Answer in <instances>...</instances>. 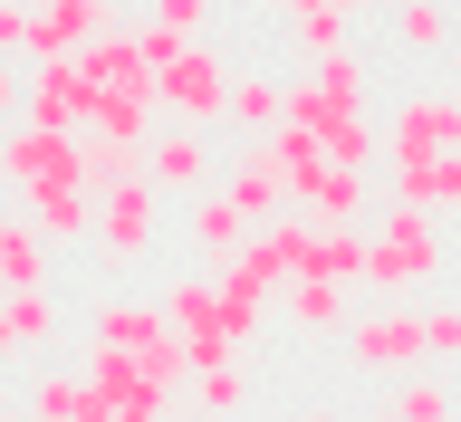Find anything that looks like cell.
Masks as SVG:
<instances>
[{"mask_svg": "<svg viewBox=\"0 0 461 422\" xmlns=\"http://www.w3.org/2000/svg\"><path fill=\"white\" fill-rule=\"evenodd\" d=\"M442 269H452V259H442V230H432V211H403V202H384V211L366 221V288H375V308L423 298Z\"/></svg>", "mask_w": 461, "mask_h": 422, "instance_id": "cell-1", "label": "cell"}, {"mask_svg": "<svg viewBox=\"0 0 461 422\" xmlns=\"http://www.w3.org/2000/svg\"><path fill=\"white\" fill-rule=\"evenodd\" d=\"M154 106L173 115V125H221L230 115V58L212 49V39H173L164 49V77H154Z\"/></svg>", "mask_w": 461, "mask_h": 422, "instance_id": "cell-2", "label": "cell"}, {"mask_svg": "<svg viewBox=\"0 0 461 422\" xmlns=\"http://www.w3.org/2000/svg\"><path fill=\"white\" fill-rule=\"evenodd\" d=\"M308 240H317V221H308V211H279V221H259V230H250V250H240V259H221L212 279H221L230 298H269V308H279V288L308 269Z\"/></svg>", "mask_w": 461, "mask_h": 422, "instance_id": "cell-3", "label": "cell"}, {"mask_svg": "<svg viewBox=\"0 0 461 422\" xmlns=\"http://www.w3.org/2000/svg\"><path fill=\"white\" fill-rule=\"evenodd\" d=\"M461 154V96L452 86H423L384 115V164H452Z\"/></svg>", "mask_w": 461, "mask_h": 422, "instance_id": "cell-4", "label": "cell"}, {"mask_svg": "<svg viewBox=\"0 0 461 422\" xmlns=\"http://www.w3.org/2000/svg\"><path fill=\"white\" fill-rule=\"evenodd\" d=\"M154 308H164V327L183 337L193 374H202V365H240L230 337H221V279H212V269H202V279H164V288H154Z\"/></svg>", "mask_w": 461, "mask_h": 422, "instance_id": "cell-5", "label": "cell"}, {"mask_svg": "<svg viewBox=\"0 0 461 422\" xmlns=\"http://www.w3.org/2000/svg\"><path fill=\"white\" fill-rule=\"evenodd\" d=\"M337 346L356 374H423V317L413 308H356V327Z\"/></svg>", "mask_w": 461, "mask_h": 422, "instance_id": "cell-6", "label": "cell"}, {"mask_svg": "<svg viewBox=\"0 0 461 422\" xmlns=\"http://www.w3.org/2000/svg\"><path fill=\"white\" fill-rule=\"evenodd\" d=\"M154 230H164V193H154L144 173L96 202V250H106V269H135V259L154 250Z\"/></svg>", "mask_w": 461, "mask_h": 422, "instance_id": "cell-7", "label": "cell"}, {"mask_svg": "<svg viewBox=\"0 0 461 422\" xmlns=\"http://www.w3.org/2000/svg\"><path fill=\"white\" fill-rule=\"evenodd\" d=\"M144 183L164 202H193V193H212L221 173H212V135L202 125H154V144H144Z\"/></svg>", "mask_w": 461, "mask_h": 422, "instance_id": "cell-8", "label": "cell"}, {"mask_svg": "<svg viewBox=\"0 0 461 422\" xmlns=\"http://www.w3.org/2000/svg\"><path fill=\"white\" fill-rule=\"evenodd\" d=\"M77 173V135L68 125H0V183H68Z\"/></svg>", "mask_w": 461, "mask_h": 422, "instance_id": "cell-9", "label": "cell"}, {"mask_svg": "<svg viewBox=\"0 0 461 422\" xmlns=\"http://www.w3.org/2000/svg\"><path fill=\"white\" fill-rule=\"evenodd\" d=\"M86 337H96V346H125V355H173V365H193V355H183V337L164 327V308H154V298H106V308L86 317Z\"/></svg>", "mask_w": 461, "mask_h": 422, "instance_id": "cell-10", "label": "cell"}, {"mask_svg": "<svg viewBox=\"0 0 461 422\" xmlns=\"http://www.w3.org/2000/svg\"><path fill=\"white\" fill-rule=\"evenodd\" d=\"M20 221L49 240V250H68V240H96V193L86 183H29L20 193Z\"/></svg>", "mask_w": 461, "mask_h": 422, "instance_id": "cell-11", "label": "cell"}, {"mask_svg": "<svg viewBox=\"0 0 461 422\" xmlns=\"http://www.w3.org/2000/svg\"><path fill=\"white\" fill-rule=\"evenodd\" d=\"M279 317H288V337L308 346V337H346L356 327V288H337V279H288L279 288Z\"/></svg>", "mask_w": 461, "mask_h": 422, "instance_id": "cell-12", "label": "cell"}, {"mask_svg": "<svg viewBox=\"0 0 461 422\" xmlns=\"http://www.w3.org/2000/svg\"><path fill=\"white\" fill-rule=\"evenodd\" d=\"M183 230H193V250H202V269H221V259H240L250 250V211H240V202L221 193V183H212V193H193V211H183Z\"/></svg>", "mask_w": 461, "mask_h": 422, "instance_id": "cell-13", "label": "cell"}, {"mask_svg": "<svg viewBox=\"0 0 461 422\" xmlns=\"http://www.w3.org/2000/svg\"><path fill=\"white\" fill-rule=\"evenodd\" d=\"M20 288H58V269H49V240L20 211H0V298H20Z\"/></svg>", "mask_w": 461, "mask_h": 422, "instance_id": "cell-14", "label": "cell"}, {"mask_svg": "<svg viewBox=\"0 0 461 422\" xmlns=\"http://www.w3.org/2000/svg\"><path fill=\"white\" fill-rule=\"evenodd\" d=\"M259 154H269V173H279V193H288V202H308V193H317V173H327L317 135H298V125H269V135H259Z\"/></svg>", "mask_w": 461, "mask_h": 422, "instance_id": "cell-15", "label": "cell"}, {"mask_svg": "<svg viewBox=\"0 0 461 422\" xmlns=\"http://www.w3.org/2000/svg\"><path fill=\"white\" fill-rule=\"evenodd\" d=\"M77 106H86L77 58H68V67H29V106H20V125H68V135H77Z\"/></svg>", "mask_w": 461, "mask_h": 422, "instance_id": "cell-16", "label": "cell"}, {"mask_svg": "<svg viewBox=\"0 0 461 422\" xmlns=\"http://www.w3.org/2000/svg\"><path fill=\"white\" fill-rule=\"evenodd\" d=\"M317 230H366V173H346V164H327L317 173V193L298 202Z\"/></svg>", "mask_w": 461, "mask_h": 422, "instance_id": "cell-17", "label": "cell"}, {"mask_svg": "<svg viewBox=\"0 0 461 422\" xmlns=\"http://www.w3.org/2000/svg\"><path fill=\"white\" fill-rule=\"evenodd\" d=\"M144 173V144H115V135H77V173H68V183H86V193L106 202L115 183H135Z\"/></svg>", "mask_w": 461, "mask_h": 422, "instance_id": "cell-18", "label": "cell"}, {"mask_svg": "<svg viewBox=\"0 0 461 422\" xmlns=\"http://www.w3.org/2000/svg\"><path fill=\"white\" fill-rule=\"evenodd\" d=\"M384 173H394L403 211H461V154L452 164H384Z\"/></svg>", "mask_w": 461, "mask_h": 422, "instance_id": "cell-19", "label": "cell"}, {"mask_svg": "<svg viewBox=\"0 0 461 422\" xmlns=\"http://www.w3.org/2000/svg\"><path fill=\"white\" fill-rule=\"evenodd\" d=\"M221 193L240 202V211H250V221H279V211H288V193H279V173H269V154H259V144H250V154H230V173H221Z\"/></svg>", "mask_w": 461, "mask_h": 422, "instance_id": "cell-20", "label": "cell"}, {"mask_svg": "<svg viewBox=\"0 0 461 422\" xmlns=\"http://www.w3.org/2000/svg\"><path fill=\"white\" fill-rule=\"evenodd\" d=\"M298 279L366 288V230H317V240H308V269H298Z\"/></svg>", "mask_w": 461, "mask_h": 422, "instance_id": "cell-21", "label": "cell"}, {"mask_svg": "<svg viewBox=\"0 0 461 422\" xmlns=\"http://www.w3.org/2000/svg\"><path fill=\"white\" fill-rule=\"evenodd\" d=\"M279 115H288V86H279V77H259V67H230V125L269 135Z\"/></svg>", "mask_w": 461, "mask_h": 422, "instance_id": "cell-22", "label": "cell"}, {"mask_svg": "<svg viewBox=\"0 0 461 422\" xmlns=\"http://www.w3.org/2000/svg\"><path fill=\"white\" fill-rule=\"evenodd\" d=\"M394 39L423 58H452V0H403L394 10Z\"/></svg>", "mask_w": 461, "mask_h": 422, "instance_id": "cell-23", "label": "cell"}, {"mask_svg": "<svg viewBox=\"0 0 461 422\" xmlns=\"http://www.w3.org/2000/svg\"><path fill=\"white\" fill-rule=\"evenodd\" d=\"M298 77H308L317 96H327V106H366V58H356V49H337V58H308Z\"/></svg>", "mask_w": 461, "mask_h": 422, "instance_id": "cell-24", "label": "cell"}, {"mask_svg": "<svg viewBox=\"0 0 461 422\" xmlns=\"http://www.w3.org/2000/svg\"><path fill=\"white\" fill-rule=\"evenodd\" d=\"M0 317H10L20 355H29V346H58V298H49V288H20V298H0Z\"/></svg>", "mask_w": 461, "mask_h": 422, "instance_id": "cell-25", "label": "cell"}, {"mask_svg": "<svg viewBox=\"0 0 461 422\" xmlns=\"http://www.w3.org/2000/svg\"><path fill=\"white\" fill-rule=\"evenodd\" d=\"M183 394H193V413L230 422V413H240V403H250V374H240V365H202L193 384H183Z\"/></svg>", "mask_w": 461, "mask_h": 422, "instance_id": "cell-26", "label": "cell"}, {"mask_svg": "<svg viewBox=\"0 0 461 422\" xmlns=\"http://www.w3.org/2000/svg\"><path fill=\"white\" fill-rule=\"evenodd\" d=\"M384 422H452V394H442L432 374H413V384L394 394V413H384Z\"/></svg>", "mask_w": 461, "mask_h": 422, "instance_id": "cell-27", "label": "cell"}, {"mask_svg": "<svg viewBox=\"0 0 461 422\" xmlns=\"http://www.w3.org/2000/svg\"><path fill=\"white\" fill-rule=\"evenodd\" d=\"M423 317V365L432 355H461V298H432V308H413Z\"/></svg>", "mask_w": 461, "mask_h": 422, "instance_id": "cell-28", "label": "cell"}, {"mask_svg": "<svg viewBox=\"0 0 461 422\" xmlns=\"http://www.w3.org/2000/svg\"><path fill=\"white\" fill-rule=\"evenodd\" d=\"M29 10H58L77 39H96V29H115V20H125V0H29Z\"/></svg>", "mask_w": 461, "mask_h": 422, "instance_id": "cell-29", "label": "cell"}, {"mask_svg": "<svg viewBox=\"0 0 461 422\" xmlns=\"http://www.w3.org/2000/svg\"><path fill=\"white\" fill-rule=\"evenodd\" d=\"M298 49H308V58H337L346 49V10H308V20H298Z\"/></svg>", "mask_w": 461, "mask_h": 422, "instance_id": "cell-30", "label": "cell"}, {"mask_svg": "<svg viewBox=\"0 0 461 422\" xmlns=\"http://www.w3.org/2000/svg\"><path fill=\"white\" fill-rule=\"evenodd\" d=\"M202 10H212V0H154L144 20H154V29H173V39H202Z\"/></svg>", "mask_w": 461, "mask_h": 422, "instance_id": "cell-31", "label": "cell"}, {"mask_svg": "<svg viewBox=\"0 0 461 422\" xmlns=\"http://www.w3.org/2000/svg\"><path fill=\"white\" fill-rule=\"evenodd\" d=\"M29 20H39L29 0H0V58H20V49H29Z\"/></svg>", "mask_w": 461, "mask_h": 422, "instance_id": "cell-32", "label": "cell"}, {"mask_svg": "<svg viewBox=\"0 0 461 422\" xmlns=\"http://www.w3.org/2000/svg\"><path fill=\"white\" fill-rule=\"evenodd\" d=\"M20 106H29V77H20V58H0V125H20Z\"/></svg>", "mask_w": 461, "mask_h": 422, "instance_id": "cell-33", "label": "cell"}, {"mask_svg": "<svg viewBox=\"0 0 461 422\" xmlns=\"http://www.w3.org/2000/svg\"><path fill=\"white\" fill-rule=\"evenodd\" d=\"M106 422H164V403H144V394H106Z\"/></svg>", "mask_w": 461, "mask_h": 422, "instance_id": "cell-34", "label": "cell"}, {"mask_svg": "<svg viewBox=\"0 0 461 422\" xmlns=\"http://www.w3.org/2000/svg\"><path fill=\"white\" fill-rule=\"evenodd\" d=\"M288 20H308V10H366V0H279Z\"/></svg>", "mask_w": 461, "mask_h": 422, "instance_id": "cell-35", "label": "cell"}, {"mask_svg": "<svg viewBox=\"0 0 461 422\" xmlns=\"http://www.w3.org/2000/svg\"><path fill=\"white\" fill-rule=\"evenodd\" d=\"M298 422H346V413H337V403H308V413H298Z\"/></svg>", "mask_w": 461, "mask_h": 422, "instance_id": "cell-36", "label": "cell"}, {"mask_svg": "<svg viewBox=\"0 0 461 422\" xmlns=\"http://www.w3.org/2000/svg\"><path fill=\"white\" fill-rule=\"evenodd\" d=\"M10 355H20V337H10V317H0V365H10Z\"/></svg>", "mask_w": 461, "mask_h": 422, "instance_id": "cell-37", "label": "cell"}, {"mask_svg": "<svg viewBox=\"0 0 461 422\" xmlns=\"http://www.w3.org/2000/svg\"><path fill=\"white\" fill-rule=\"evenodd\" d=\"M164 422H212V413H193V403H173V413H164Z\"/></svg>", "mask_w": 461, "mask_h": 422, "instance_id": "cell-38", "label": "cell"}, {"mask_svg": "<svg viewBox=\"0 0 461 422\" xmlns=\"http://www.w3.org/2000/svg\"><path fill=\"white\" fill-rule=\"evenodd\" d=\"M452 96H461V49H452Z\"/></svg>", "mask_w": 461, "mask_h": 422, "instance_id": "cell-39", "label": "cell"}, {"mask_svg": "<svg viewBox=\"0 0 461 422\" xmlns=\"http://www.w3.org/2000/svg\"><path fill=\"white\" fill-rule=\"evenodd\" d=\"M366 10H403V0H366Z\"/></svg>", "mask_w": 461, "mask_h": 422, "instance_id": "cell-40", "label": "cell"}, {"mask_svg": "<svg viewBox=\"0 0 461 422\" xmlns=\"http://www.w3.org/2000/svg\"><path fill=\"white\" fill-rule=\"evenodd\" d=\"M0 422H29V413H0Z\"/></svg>", "mask_w": 461, "mask_h": 422, "instance_id": "cell-41", "label": "cell"}, {"mask_svg": "<svg viewBox=\"0 0 461 422\" xmlns=\"http://www.w3.org/2000/svg\"><path fill=\"white\" fill-rule=\"evenodd\" d=\"M0 211H10V202H0Z\"/></svg>", "mask_w": 461, "mask_h": 422, "instance_id": "cell-42", "label": "cell"}]
</instances>
